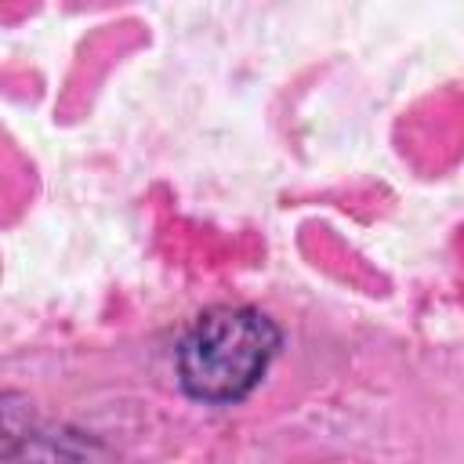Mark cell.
Instances as JSON below:
<instances>
[{
  "label": "cell",
  "instance_id": "2",
  "mask_svg": "<svg viewBox=\"0 0 464 464\" xmlns=\"http://www.w3.org/2000/svg\"><path fill=\"white\" fill-rule=\"evenodd\" d=\"M18 439V446H7L11 464H102L98 446L76 431H25Z\"/></svg>",
  "mask_w": 464,
  "mask_h": 464
},
{
  "label": "cell",
  "instance_id": "1",
  "mask_svg": "<svg viewBox=\"0 0 464 464\" xmlns=\"http://www.w3.org/2000/svg\"><path fill=\"white\" fill-rule=\"evenodd\" d=\"M279 348V330L254 308H210L178 352V373L192 399L236 402L254 392Z\"/></svg>",
  "mask_w": 464,
  "mask_h": 464
}]
</instances>
